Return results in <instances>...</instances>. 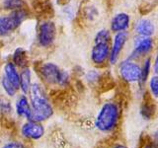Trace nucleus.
Masks as SVG:
<instances>
[{"label": "nucleus", "mask_w": 158, "mask_h": 148, "mask_svg": "<svg viewBox=\"0 0 158 148\" xmlns=\"http://www.w3.org/2000/svg\"><path fill=\"white\" fill-rule=\"evenodd\" d=\"M11 111H12L11 104L6 99L0 97V113H3V115H7V113H11Z\"/></svg>", "instance_id": "obj_24"}, {"label": "nucleus", "mask_w": 158, "mask_h": 148, "mask_svg": "<svg viewBox=\"0 0 158 148\" xmlns=\"http://www.w3.org/2000/svg\"><path fill=\"white\" fill-rule=\"evenodd\" d=\"M24 0H3V7L6 10L14 11V10L24 9Z\"/></svg>", "instance_id": "obj_21"}, {"label": "nucleus", "mask_w": 158, "mask_h": 148, "mask_svg": "<svg viewBox=\"0 0 158 148\" xmlns=\"http://www.w3.org/2000/svg\"><path fill=\"white\" fill-rule=\"evenodd\" d=\"M113 148H127V146H125V145H122V144H117V145H115Z\"/></svg>", "instance_id": "obj_29"}, {"label": "nucleus", "mask_w": 158, "mask_h": 148, "mask_svg": "<svg viewBox=\"0 0 158 148\" xmlns=\"http://www.w3.org/2000/svg\"><path fill=\"white\" fill-rule=\"evenodd\" d=\"M133 31L136 36L152 37L155 33V26L150 19L141 18L138 19L133 25Z\"/></svg>", "instance_id": "obj_12"}, {"label": "nucleus", "mask_w": 158, "mask_h": 148, "mask_svg": "<svg viewBox=\"0 0 158 148\" xmlns=\"http://www.w3.org/2000/svg\"><path fill=\"white\" fill-rule=\"evenodd\" d=\"M148 87H149V92L153 98H158V74H154L150 79L149 83H148Z\"/></svg>", "instance_id": "obj_23"}, {"label": "nucleus", "mask_w": 158, "mask_h": 148, "mask_svg": "<svg viewBox=\"0 0 158 148\" xmlns=\"http://www.w3.org/2000/svg\"><path fill=\"white\" fill-rule=\"evenodd\" d=\"M21 132L24 137L29 138V139L37 140L44 136V128L41 122L29 121L28 122L23 125L21 128Z\"/></svg>", "instance_id": "obj_11"}, {"label": "nucleus", "mask_w": 158, "mask_h": 148, "mask_svg": "<svg viewBox=\"0 0 158 148\" xmlns=\"http://www.w3.org/2000/svg\"><path fill=\"white\" fill-rule=\"evenodd\" d=\"M154 137H155V139H157V140H158V131L154 132Z\"/></svg>", "instance_id": "obj_30"}, {"label": "nucleus", "mask_w": 158, "mask_h": 148, "mask_svg": "<svg viewBox=\"0 0 158 148\" xmlns=\"http://www.w3.org/2000/svg\"><path fill=\"white\" fill-rule=\"evenodd\" d=\"M155 110L156 108L153 104H150L148 102L143 103L140 109V113L144 120H151L155 115Z\"/></svg>", "instance_id": "obj_19"}, {"label": "nucleus", "mask_w": 158, "mask_h": 148, "mask_svg": "<svg viewBox=\"0 0 158 148\" xmlns=\"http://www.w3.org/2000/svg\"><path fill=\"white\" fill-rule=\"evenodd\" d=\"M153 71H154L155 74H158V48H157V51L155 54V59H154V62H153Z\"/></svg>", "instance_id": "obj_27"}, {"label": "nucleus", "mask_w": 158, "mask_h": 148, "mask_svg": "<svg viewBox=\"0 0 158 148\" xmlns=\"http://www.w3.org/2000/svg\"><path fill=\"white\" fill-rule=\"evenodd\" d=\"M111 31L108 29H101L96 33L94 37V43H111L112 42V35Z\"/></svg>", "instance_id": "obj_18"}, {"label": "nucleus", "mask_w": 158, "mask_h": 148, "mask_svg": "<svg viewBox=\"0 0 158 148\" xmlns=\"http://www.w3.org/2000/svg\"><path fill=\"white\" fill-rule=\"evenodd\" d=\"M13 63L18 67L26 68L28 64V54L23 47H18L13 53Z\"/></svg>", "instance_id": "obj_16"}, {"label": "nucleus", "mask_w": 158, "mask_h": 148, "mask_svg": "<svg viewBox=\"0 0 158 148\" xmlns=\"http://www.w3.org/2000/svg\"><path fill=\"white\" fill-rule=\"evenodd\" d=\"M0 59H1V52H0Z\"/></svg>", "instance_id": "obj_31"}, {"label": "nucleus", "mask_w": 158, "mask_h": 148, "mask_svg": "<svg viewBox=\"0 0 158 148\" xmlns=\"http://www.w3.org/2000/svg\"><path fill=\"white\" fill-rule=\"evenodd\" d=\"M32 73L30 68L26 67L23 69V71L20 74V89L24 95H27L30 93V89L32 86Z\"/></svg>", "instance_id": "obj_15"}, {"label": "nucleus", "mask_w": 158, "mask_h": 148, "mask_svg": "<svg viewBox=\"0 0 158 148\" xmlns=\"http://www.w3.org/2000/svg\"><path fill=\"white\" fill-rule=\"evenodd\" d=\"M29 13L26 9L11 11L9 14L0 17V37H6L21 26L28 18Z\"/></svg>", "instance_id": "obj_3"}, {"label": "nucleus", "mask_w": 158, "mask_h": 148, "mask_svg": "<svg viewBox=\"0 0 158 148\" xmlns=\"http://www.w3.org/2000/svg\"><path fill=\"white\" fill-rule=\"evenodd\" d=\"M2 148H26V146L20 141H11L4 144Z\"/></svg>", "instance_id": "obj_26"}, {"label": "nucleus", "mask_w": 158, "mask_h": 148, "mask_svg": "<svg viewBox=\"0 0 158 148\" xmlns=\"http://www.w3.org/2000/svg\"><path fill=\"white\" fill-rule=\"evenodd\" d=\"M56 26L52 21H44L40 24L38 32V42L43 47H49L56 41Z\"/></svg>", "instance_id": "obj_7"}, {"label": "nucleus", "mask_w": 158, "mask_h": 148, "mask_svg": "<svg viewBox=\"0 0 158 148\" xmlns=\"http://www.w3.org/2000/svg\"><path fill=\"white\" fill-rule=\"evenodd\" d=\"M30 99L32 107L31 121L42 122L52 116L53 109L49 104L46 92L39 83L32 84L30 89Z\"/></svg>", "instance_id": "obj_1"}, {"label": "nucleus", "mask_w": 158, "mask_h": 148, "mask_svg": "<svg viewBox=\"0 0 158 148\" xmlns=\"http://www.w3.org/2000/svg\"><path fill=\"white\" fill-rule=\"evenodd\" d=\"M40 74L46 83L49 85H58L61 69L53 62H47L40 67Z\"/></svg>", "instance_id": "obj_9"}, {"label": "nucleus", "mask_w": 158, "mask_h": 148, "mask_svg": "<svg viewBox=\"0 0 158 148\" xmlns=\"http://www.w3.org/2000/svg\"><path fill=\"white\" fill-rule=\"evenodd\" d=\"M100 73L98 70H90L86 73L85 78L89 83H96L100 79Z\"/></svg>", "instance_id": "obj_25"}, {"label": "nucleus", "mask_w": 158, "mask_h": 148, "mask_svg": "<svg viewBox=\"0 0 158 148\" xmlns=\"http://www.w3.org/2000/svg\"><path fill=\"white\" fill-rule=\"evenodd\" d=\"M110 48L111 43H94L90 52V58L94 65L100 67L106 65L110 58Z\"/></svg>", "instance_id": "obj_8"}, {"label": "nucleus", "mask_w": 158, "mask_h": 148, "mask_svg": "<svg viewBox=\"0 0 158 148\" xmlns=\"http://www.w3.org/2000/svg\"><path fill=\"white\" fill-rule=\"evenodd\" d=\"M155 47L154 39L152 37L135 36L133 39V48L131 54L127 58L131 60H140L141 58L149 56Z\"/></svg>", "instance_id": "obj_4"}, {"label": "nucleus", "mask_w": 158, "mask_h": 148, "mask_svg": "<svg viewBox=\"0 0 158 148\" xmlns=\"http://www.w3.org/2000/svg\"><path fill=\"white\" fill-rule=\"evenodd\" d=\"M128 39H130V33H128V31L114 34L111 42L110 58H109V63L111 65H115V64L118 63Z\"/></svg>", "instance_id": "obj_5"}, {"label": "nucleus", "mask_w": 158, "mask_h": 148, "mask_svg": "<svg viewBox=\"0 0 158 148\" xmlns=\"http://www.w3.org/2000/svg\"><path fill=\"white\" fill-rule=\"evenodd\" d=\"M83 17L85 18L87 21L93 22L99 17V11L96 6L94 5H89L83 9Z\"/></svg>", "instance_id": "obj_20"}, {"label": "nucleus", "mask_w": 158, "mask_h": 148, "mask_svg": "<svg viewBox=\"0 0 158 148\" xmlns=\"http://www.w3.org/2000/svg\"><path fill=\"white\" fill-rule=\"evenodd\" d=\"M120 118V109L115 102H107L102 106L96 117V127L99 130L108 132L115 128Z\"/></svg>", "instance_id": "obj_2"}, {"label": "nucleus", "mask_w": 158, "mask_h": 148, "mask_svg": "<svg viewBox=\"0 0 158 148\" xmlns=\"http://www.w3.org/2000/svg\"><path fill=\"white\" fill-rule=\"evenodd\" d=\"M118 74L123 81L136 83L140 77V65L135 60L126 58L118 64Z\"/></svg>", "instance_id": "obj_6"}, {"label": "nucleus", "mask_w": 158, "mask_h": 148, "mask_svg": "<svg viewBox=\"0 0 158 148\" xmlns=\"http://www.w3.org/2000/svg\"><path fill=\"white\" fill-rule=\"evenodd\" d=\"M131 16L126 12H118L115 14L110 22V31L114 34L118 32L128 31L131 27Z\"/></svg>", "instance_id": "obj_10"}, {"label": "nucleus", "mask_w": 158, "mask_h": 148, "mask_svg": "<svg viewBox=\"0 0 158 148\" xmlns=\"http://www.w3.org/2000/svg\"><path fill=\"white\" fill-rule=\"evenodd\" d=\"M151 67H152V60H151V56H149L143 59L142 65L140 66V77H139V81H138L139 85L143 86L147 82Z\"/></svg>", "instance_id": "obj_17"}, {"label": "nucleus", "mask_w": 158, "mask_h": 148, "mask_svg": "<svg viewBox=\"0 0 158 148\" xmlns=\"http://www.w3.org/2000/svg\"><path fill=\"white\" fill-rule=\"evenodd\" d=\"M16 113L19 117H26L28 121L32 118V107L30 106L27 97L22 95L18 98L16 102Z\"/></svg>", "instance_id": "obj_13"}, {"label": "nucleus", "mask_w": 158, "mask_h": 148, "mask_svg": "<svg viewBox=\"0 0 158 148\" xmlns=\"http://www.w3.org/2000/svg\"><path fill=\"white\" fill-rule=\"evenodd\" d=\"M1 86L3 88V90L5 91V93H6L8 96L13 97V96L16 95L17 89L15 88V86L8 80L6 77H5V75L2 76V78H1Z\"/></svg>", "instance_id": "obj_22"}, {"label": "nucleus", "mask_w": 158, "mask_h": 148, "mask_svg": "<svg viewBox=\"0 0 158 148\" xmlns=\"http://www.w3.org/2000/svg\"><path fill=\"white\" fill-rule=\"evenodd\" d=\"M143 148H158V142H156V141L149 142V143H147Z\"/></svg>", "instance_id": "obj_28"}, {"label": "nucleus", "mask_w": 158, "mask_h": 148, "mask_svg": "<svg viewBox=\"0 0 158 148\" xmlns=\"http://www.w3.org/2000/svg\"><path fill=\"white\" fill-rule=\"evenodd\" d=\"M4 75L18 90L20 88V74L13 62H7L4 65Z\"/></svg>", "instance_id": "obj_14"}]
</instances>
